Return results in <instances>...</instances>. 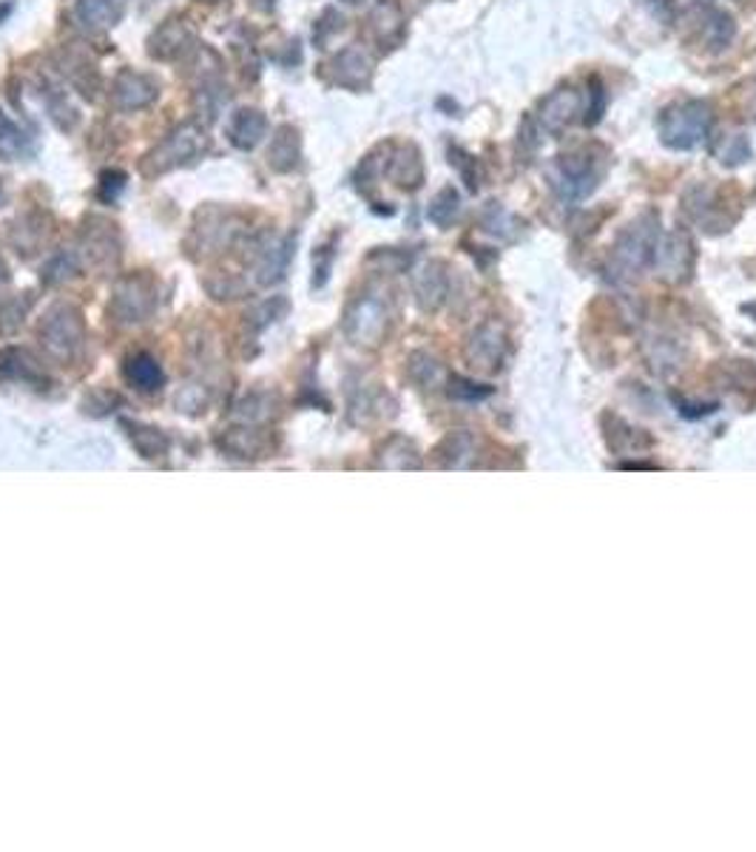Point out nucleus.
<instances>
[{"instance_id": "obj_15", "label": "nucleus", "mask_w": 756, "mask_h": 852, "mask_svg": "<svg viewBox=\"0 0 756 852\" xmlns=\"http://www.w3.org/2000/svg\"><path fill=\"white\" fill-rule=\"evenodd\" d=\"M712 154L722 165H742L751 159V140L742 131H726L712 142Z\"/></svg>"}, {"instance_id": "obj_20", "label": "nucleus", "mask_w": 756, "mask_h": 852, "mask_svg": "<svg viewBox=\"0 0 756 852\" xmlns=\"http://www.w3.org/2000/svg\"><path fill=\"white\" fill-rule=\"evenodd\" d=\"M128 375H131V382H137L143 389H151L154 384L159 382V370L151 359L131 361V370H128Z\"/></svg>"}, {"instance_id": "obj_2", "label": "nucleus", "mask_w": 756, "mask_h": 852, "mask_svg": "<svg viewBox=\"0 0 756 852\" xmlns=\"http://www.w3.org/2000/svg\"><path fill=\"white\" fill-rule=\"evenodd\" d=\"M205 151H208V134H205V128L196 126V122H185V126L174 128L171 134L165 137L157 149L145 157V171H171V168H180V165L200 159Z\"/></svg>"}, {"instance_id": "obj_3", "label": "nucleus", "mask_w": 756, "mask_h": 852, "mask_svg": "<svg viewBox=\"0 0 756 852\" xmlns=\"http://www.w3.org/2000/svg\"><path fill=\"white\" fill-rule=\"evenodd\" d=\"M554 185L569 199L592 194L598 185V154L589 149H577L554 159Z\"/></svg>"}, {"instance_id": "obj_14", "label": "nucleus", "mask_w": 756, "mask_h": 852, "mask_svg": "<svg viewBox=\"0 0 756 852\" xmlns=\"http://www.w3.org/2000/svg\"><path fill=\"white\" fill-rule=\"evenodd\" d=\"M268 163L277 171H291L293 165L299 163V131L293 126L277 128V134L270 140Z\"/></svg>"}, {"instance_id": "obj_23", "label": "nucleus", "mask_w": 756, "mask_h": 852, "mask_svg": "<svg viewBox=\"0 0 756 852\" xmlns=\"http://www.w3.org/2000/svg\"><path fill=\"white\" fill-rule=\"evenodd\" d=\"M345 3H350V7H356V3H361V0H345Z\"/></svg>"}, {"instance_id": "obj_6", "label": "nucleus", "mask_w": 756, "mask_h": 852, "mask_svg": "<svg viewBox=\"0 0 756 852\" xmlns=\"http://www.w3.org/2000/svg\"><path fill=\"white\" fill-rule=\"evenodd\" d=\"M577 112H580V91L572 89V86H561L540 103L538 126L547 134H561L575 122Z\"/></svg>"}, {"instance_id": "obj_10", "label": "nucleus", "mask_w": 756, "mask_h": 852, "mask_svg": "<svg viewBox=\"0 0 756 852\" xmlns=\"http://www.w3.org/2000/svg\"><path fill=\"white\" fill-rule=\"evenodd\" d=\"M191 43H194V35L185 26V21H168L154 31L149 52L151 57H159V61H177L180 54L188 52Z\"/></svg>"}, {"instance_id": "obj_7", "label": "nucleus", "mask_w": 756, "mask_h": 852, "mask_svg": "<svg viewBox=\"0 0 756 852\" xmlns=\"http://www.w3.org/2000/svg\"><path fill=\"white\" fill-rule=\"evenodd\" d=\"M128 0H77L72 9V21L89 35L112 29L126 12Z\"/></svg>"}, {"instance_id": "obj_1", "label": "nucleus", "mask_w": 756, "mask_h": 852, "mask_svg": "<svg viewBox=\"0 0 756 852\" xmlns=\"http://www.w3.org/2000/svg\"><path fill=\"white\" fill-rule=\"evenodd\" d=\"M714 126V108L705 100H680L671 103L668 108H663L659 114L657 128L659 140L666 142L668 149L675 151H691L696 145H703L712 134Z\"/></svg>"}, {"instance_id": "obj_12", "label": "nucleus", "mask_w": 756, "mask_h": 852, "mask_svg": "<svg viewBox=\"0 0 756 852\" xmlns=\"http://www.w3.org/2000/svg\"><path fill=\"white\" fill-rule=\"evenodd\" d=\"M654 247V224H649L645 219L635 222L629 231L623 233V240L617 242V259L631 268H640L645 264V259L652 256Z\"/></svg>"}, {"instance_id": "obj_17", "label": "nucleus", "mask_w": 756, "mask_h": 852, "mask_svg": "<svg viewBox=\"0 0 756 852\" xmlns=\"http://www.w3.org/2000/svg\"><path fill=\"white\" fill-rule=\"evenodd\" d=\"M23 151H26V140H23L21 128L9 120L7 114L0 112V157L17 159Z\"/></svg>"}, {"instance_id": "obj_5", "label": "nucleus", "mask_w": 756, "mask_h": 852, "mask_svg": "<svg viewBox=\"0 0 756 852\" xmlns=\"http://www.w3.org/2000/svg\"><path fill=\"white\" fill-rule=\"evenodd\" d=\"M157 98H159V86L151 75L134 72V68H123L120 75L114 77L112 103L117 105L120 112H137V108H145V105H151Z\"/></svg>"}, {"instance_id": "obj_4", "label": "nucleus", "mask_w": 756, "mask_h": 852, "mask_svg": "<svg viewBox=\"0 0 756 852\" xmlns=\"http://www.w3.org/2000/svg\"><path fill=\"white\" fill-rule=\"evenodd\" d=\"M689 35L708 52H722L736 35L734 17L712 3H694L689 9Z\"/></svg>"}, {"instance_id": "obj_21", "label": "nucleus", "mask_w": 756, "mask_h": 852, "mask_svg": "<svg viewBox=\"0 0 756 852\" xmlns=\"http://www.w3.org/2000/svg\"><path fill=\"white\" fill-rule=\"evenodd\" d=\"M589 86H592V91H589L592 105L586 108V126H594V122L603 117V108H606V94H603V82H600L598 77H589Z\"/></svg>"}, {"instance_id": "obj_19", "label": "nucleus", "mask_w": 756, "mask_h": 852, "mask_svg": "<svg viewBox=\"0 0 756 852\" xmlns=\"http://www.w3.org/2000/svg\"><path fill=\"white\" fill-rule=\"evenodd\" d=\"M450 157H452V165H456L458 171L464 173L466 188H470V191H478V173H475V168H478V159L470 157L466 151L456 149V145L450 149Z\"/></svg>"}, {"instance_id": "obj_11", "label": "nucleus", "mask_w": 756, "mask_h": 852, "mask_svg": "<svg viewBox=\"0 0 756 852\" xmlns=\"http://www.w3.org/2000/svg\"><path fill=\"white\" fill-rule=\"evenodd\" d=\"M265 131H268V120H265L262 112L256 108H240L233 112V117L228 120V140L242 151L256 149L262 142Z\"/></svg>"}, {"instance_id": "obj_9", "label": "nucleus", "mask_w": 756, "mask_h": 852, "mask_svg": "<svg viewBox=\"0 0 756 852\" xmlns=\"http://www.w3.org/2000/svg\"><path fill=\"white\" fill-rule=\"evenodd\" d=\"M387 177L396 182L398 188H407V191H412V188H419L421 182H424V163H421V151L415 149L412 142H405V145L393 149V154H389V163H387Z\"/></svg>"}, {"instance_id": "obj_18", "label": "nucleus", "mask_w": 756, "mask_h": 852, "mask_svg": "<svg viewBox=\"0 0 756 852\" xmlns=\"http://www.w3.org/2000/svg\"><path fill=\"white\" fill-rule=\"evenodd\" d=\"M458 205H461V199H458L456 188H444L430 205V219L435 224H452L458 217Z\"/></svg>"}, {"instance_id": "obj_22", "label": "nucleus", "mask_w": 756, "mask_h": 852, "mask_svg": "<svg viewBox=\"0 0 756 852\" xmlns=\"http://www.w3.org/2000/svg\"><path fill=\"white\" fill-rule=\"evenodd\" d=\"M643 9H649L659 23H675L677 21V0H640Z\"/></svg>"}, {"instance_id": "obj_8", "label": "nucleus", "mask_w": 756, "mask_h": 852, "mask_svg": "<svg viewBox=\"0 0 756 852\" xmlns=\"http://www.w3.org/2000/svg\"><path fill=\"white\" fill-rule=\"evenodd\" d=\"M328 68L333 82H338V86L364 89L370 82V75H373V61H370V54L361 46H350L345 52H338Z\"/></svg>"}, {"instance_id": "obj_16", "label": "nucleus", "mask_w": 756, "mask_h": 852, "mask_svg": "<svg viewBox=\"0 0 756 852\" xmlns=\"http://www.w3.org/2000/svg\"><path fill=\"white\" fill-rule=\"evenodd\" d=\"M63 75L75 82L77 89H80L86 98H94L98 86H94L91 80L100 82V77H98V72H94V66L89 63V57H82V54H75V52H66V61H63Z\"/></svg>"}, {"instance_id": "obj_24", "label": "nucleus", "mask_w": 756, "mask_h": 852, "mask_svg": "<svg viewBox=\"0 0 756 852\" xmlns=\"http://www.w3.org/2000/svg\"><path fill=\"white\" fill-rule=\"evenodd\" d=\"M0 196H3V191H0Z\"/></svg>"}, {"instance_id": "obj_13", "label": "nucleus", "mask_w": 756, "mask_h": 852, "mask_svg": "<svg viewBox=\"0 0 756 852\" xmlns=\"http://www.w3.org/2000/svg\"><path fill=\"white\" fill-rule=\"evenodd\" d=\"M370 29L384 46L396 43L401 38V29H405V15H401V7L398 0H375L373 15H370Z\"/></svg>"}]
</instances>
